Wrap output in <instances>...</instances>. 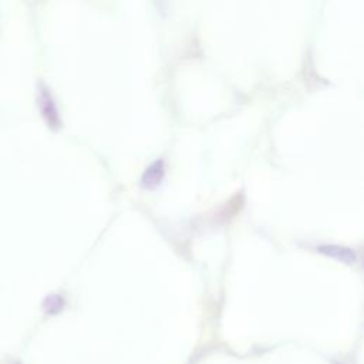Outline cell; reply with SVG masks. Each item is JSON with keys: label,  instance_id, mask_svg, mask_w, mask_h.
<instances>
[{"label": "cell", "instance_id": "cell-1", "mask_svg": "<svg viewBox=\"0 0 364 364\" xmlns=\"http://www.w3.org/2000/svg\"><path fill=\"white\" fill-rule=\"evenodd\" d=\"M37 104H39V110H40V114H41L44 123L48 124L52 130H59L61 127L60 112H59L56 100L52 94L50 88L44 83L39 84Z\"/></svg>", "mask_w": 364, "mask_h": 364}, {"label": "cell", "instance_id": "cell-2", "mask_svg": "<svg viewBox=\"0 0 364 364\" xmlns=\"http://www.w3.org/2000/svg\"><path fill=\"white\" fill-rule=\"evenodd\" d=\"M165 176V165L163 159H156L144 172L141 184L145 190H154L161 184Z\"/></svg>", "mask_w": 364, "mask_h": 364}, {"label": "cell", "instance_id": "cell-3", "mask_svg": "<svg viewBox=\"0 0 364 364\" xmlns=\"http://www.w3.org/2000/svg\"><path fill=\"white\" fill-rule=\"evenodd\" d=\"M317 250L321 254H323L325 256L337 259L340 262L350 263V265L356 262V254L353 252L352 249H349V247L337 246V245H323L321 247H317Z\"/></svg>", "mask_w": 364, "mask_h": 364}, {"label": "cell", "instance_id": "cell-4", "mask_svg": "<svg viewBox=\"0 0 364 364\" xmlns=\"http://www.w3.org/2000/svg\"><path fill=\"white\" fill-rule=\"evenodd\" d=\"M64 309V299L60 294H50L43 302V310L48 314H59Z\"/></svg>", "mask_w": 364, "mask_h": 364}]
</instances>
